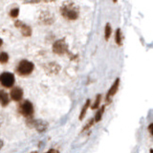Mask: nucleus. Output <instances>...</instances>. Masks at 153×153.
<instances>
[{"label":"nucleus","mask_w":153,"mask_h":153,"mask_svg":"<svg viewBox=\"0 0 153 153\" xmlns=\"http://www.w3.org/2000/svg\"><path fill=\"white\" fill-rule=\"evenodd\" d=\"M61 16L68 21H75L79 17V7L73 1H65L59 8Z\"/></svg>","instance_id":"f257e3e1"},{"label":"nucleus","mask_w":153,"mask_h":153,"mask_svg":"<svg viewBox=\"0 0 153 153\" xmlns=\"http://www.w3.org/2000/svg\"><path fill=\"white\" fill-rule=\"evenodd\" d=\"M33 70H35V64H33V62L27 59H22L19 61V63L17 64L16 68V74L21 76H26L31 75L33 72Z\"/></svg>","instance_id":"f03ea898"},{"label":"nucleus","mask_w":153,"mask_h":153,"mask_svg":"<svg viewBox=\"0 0 153 153\" xmlns=\"http://www.w3.org/2000/svg\"><path fill=\"white\" fill-rule=\"evenodd\" d=\"M53 53L59 56H64L68 55L69 49H68V44L65 40V38H61V39H57L54 42V44L52 46Z\"/></svg>","instance_id":"7ed1b4c3"},{"label":"nucleus","mask_w":153,"mask_h":153,"mask_svg":"<svg viewBox=\"0 0 153 153\" xmlns=\"http://www.w3.org/2000/svg\"><path fill=\"white\" fill-rule=\"evenodd\" d=\"M27 126L31 128H36L37 132L43 133L47 130L48 123H46L43 120H35L33 118H28L27 120Z\"/></svg>","instance_id":"20e7f679"},{"label":"nucleus","mask_w":153,"mask_h":153,"mask_svg":"<svg viewBox=\"0 0 153 153\" xmlns=\"http://www.w3.org/2000/svg\"><path fill=\"white\" fill-rule=\"evenodd\" d=\"M16 82L14 75L11 72H3L0 74V84L5 88H12Z\"/></svg>","instance_id":"39448f33"},{"label":"nucleus","mask_w":153,"mask_h":153,"mask_svg":"<svg viewBox=\"0 0 153 153\" xmlns=\"http://www.w3.org/2000/svg\"><path fill=\"white\" fill-rule=\"evenodd\" d=\"M18 111L23 117L32 118L33 115V105L30 100H24V102L19 105Z\"/></svg>","instance_id":"423d86ee"},{"label":"nucleus","mask_w":153,"mask_h":153,"mask_svg":"<svg viewBox=\"0 0 153 153\" xmlns=\"http://www.w3.org/2000/svg\"><path fill=\"white\" fill-rule=\"evenodd\" d=\"M14 27L19 29V31H20L21 33V35L23 36H25V37H30L32 36V33H33V30H32V28L27 25L26 23H24L22 22L21 20H18V19H16V21H14Z\"/></svg>","instance_id":"0eeeda50"},{"label":"nucleus","mask_w":153,"mask_h":153,"mask_svg":"<svg viewBox=\"0 0 153 153\" xmlns=\"http://www.w3.org/2000/svg\"><path fill=\"white\" fill-rule=\"evenodd\" d=\"M119 86H120V79H116V80L114 81L113 84L111 85V87L109 88L108 92L106 94V98H105V102H106V103H110L112 100V98L114 97L115 95H116V93L118 92V89H119Z\"/></svg>","instance_id":"6e6552de"},{"label":"nucleus","mask_w":153,"mask_h":153,"mask_svg":"<svg viewBox=\"0 0 153 153\" xmlns=\"http://www.w3.org/2000/svg\"><path fill=\"white\" fill-rule=\"evenodd\" d=\"M39 21L44 24V25H51V24L55 21V17L53 16V13L50 12H42L39 16Z\"/></svg>","instance_id":"1a4fd4ad"},{"label":"nucleus","mask_w":153,"mask_h":153,"mask_svg":"<svg viewBox=\"0 0 153 153\" xmlns=\"http://www.w3.org/2000/svg\"><path fill=\"white\" fill-rule=\"evenodd\" d=\"M10 97L13 100L14 102H20V100L23 99V90L22 88L18 87H13L12 90H11V93H10Z\"/></svg>","instance_id":"9d476101"},{"label":"nucleus","mask_w":153,"mask_h":153,"mask_svg":"<svg viewBox=\"0 0 153 153\" xmlns=\"http://www.w3.org/2000/svg\"><path fill=\"white\" fill-rule=\"evenodd\" d=\"M45 72L49 75H56L60 71V66L56 62H50L47 63L44 67Z\"/></svg>","instance_id":"9b49d317"},{"label":"nucleus","mask_w":153,"mask_h":153,"mask_svg":"<svg viewBox=\"0 0 153 153\" xmlns=\"http://www.w3.org/2000/svg\"><path fill=\"white\" fill-rule=\"evenodd\" d=\"M10 102V98L9 95L6 91H4L2 89H0V104L3 107H6Z\"/></svg>","instance_id":"f8f14e48"},{"label":"nucleus","mask_w":153,"mask_h":153,"mask_svg":"<svg viewBox=\"0 0 153 153\" xmlns=\"http://www.w3.org/2000/svg\"><path fill=\"white\" fill-rule=\"evenodd\" d=\"M123 41V35L122 33L121 28H118L116 32H115V42L118 46H122Z\"/></svg>","instance_id":"ddd939ff"},{"label":"nucleus","mask_w":153,"mask_h":153,"mask_svg":"<svg viewBox=\"0 0 153 153\" xmlns=\"http://www.w3.org/2000/svg\"><path fill=\"white\" fill-rule=\"evenodd\" d=\"M90 104H91V100L88 99L85 102L84 105L82 106V108H81V111H80V114H79V121H82V120L84 119L85 115H86V112H87L88 108L90 107Z\"/></svg>","instance_id":"4468645a"},{"label":"nucleus","mask_w":153,"mask_h":153,"mask_svg":"<svg viewBox=\"0 0 153 153\" xmlns=\"http://www.w3.org/2000/svg\"><path fill=\"white\" fill-rule=\"evenodd\" d=\"M112 35V27L110 25V23H106L105 24V28H104V38L105 40L108 41L110 39Z\"/></svg>","instance_id":"2eb2a0df"},{"label":"nucleus","mask_w":153,"mask_h":153,"mask_svg":"<svg viewBox=\"0 0 153 153\" xmlns=\"http://www.w3.org/2000/svg\"><path fill=\"white\" fill-rule=\"evenodd\" d=\"M104 110H105V105H102V106L98 110V112L96 113L95 118H94L95 123H99V122L102 121V116H103V113H104Z\"/></svg>","instance_id":"dca6fc26"},{"label":"nucleus","mask_w":153,"mask_h":153,"mask_svg":"<svg viewBox=\"0 0 153 153\" xmlns=\"http://www.w3.org/2000/svg\"><path fill=\"white\" fill-rule=\"evenodd\" d=\"M100 100H102V95L98 94L96 96V100H95V102L91 105V108L92 109H98L100 108Z\"/></svg>","instance_id":"f3484780"},{"label":"nucleus","mask_w":153,"mask_h":153,"mask_svg":"<svg viewBox=\"0 0 153 153\" xmlns=\"http://www.w3.org/2000/svg\"><path fill=\"white\" fill-rule=\"evenodd\" d=\"M9 61V55L7 52H1L0 53V63L6 64Z\"/></svg>","instance_id":"a211bd4d"},{"label":"nucleus","mask_w":153,"mask_h":153,"mask_svg":"<svg viewBox=\"0 0 153 153\" xmlns=\"http://www.w3.org/2000/svg\"><path fill=\"white\" fill-rule=\"evenodd\" d=\"M10 16H11L12 18H17V16H19V8L17 7H14L13 9L10 10Z\"/></svg>","instance_id":"6ab92c4d"},{"label":"nucleus","mask_w":153,"mask_h":153,"mask_svg":"<svg viewBox=\"0 0 153 153\" xmlns=\"http://www.w3.org/2000/svg\"><path fill=\"white\" fill-rule=\"evenodd\" d=\"M94 123H95V120L93 119V118H91L89 121L87 122V123L85 124L84 126V127L82 128V132H84V131H87L88 129H90L91 127H92L93 126H94Z\"/></svg>","instance_id":"aec40b11"},{"label":"nucleus","mask_w":153,"mask_h":153,"mask_svg":"<svg viewBox=\"0 0 153 153\" xmlns=\"http://www.w3.org/2000/svg\"><path fill=\"white\" fill-rule=\"evenodd\" d=\"M40 0H25V2L26 3H33V4H35V3H38Z\"/></svg>","instance_id":"412c9836"},{"label":"nucleus","mask_w":153,"mask_h":153,"mask_svg":"<svg viewBox=\"0 0 153 153\" xmlns=\"http://www.w3.org/2000/svg\"><path fill=\"white\" fill-rule=\"evenodd\" d=\"M152 126H153V123H150L147 127L148 131H149V133H150V135H152Z\"/></svg>","instance_id":"4be33fe9"},{"label":"nucleus","mask_w":153,"mask_h":153,"mask_svg":"<svg viewBox=\"0 0 153 153\" xmlns=\"http://www.w3.org/2000/svg\"><path fill=\"white\" fill-rule=\"evenodd\" d=\"M48 153H59V150H56V149H50L49 151H48Z\"/></svg>","instance_id":"5701e85b"},{"label":"nucleus","mask_w":153,"mask_h":153,"mask_svg":"<svg viewBox=\"0 0 153 153\" xmlns=\"http://www.w3.org/2000/svg\"><path fill=\"white\" fill-rule=\"evenodd\" d=\"M42 1L47 2V3H50V2H55V1H56V0H42Z\"/></svg>","instance_id":"b1692460"},{"label":"nucleus","mask_w":153,"mask_h":153,"mask_svg":"<svg viewBox=\"0 0 153 153\" xmlns=\"http://www.w3.org/2000/svg\"><path fill=\"white\" fill-rule=\"evenodd\" d=\"M3 145H4V143H3V141H2V140H0V150H1V148L3 147Z\"/></svg>","instance_id":"393cba45"},{"label":"nucleus","mask_w":153,"mask_h":153,"mask_svg":"<svg viewBox=\"0 0 153 153\" xmlns=\"http://www.w3.org/2000/svg\"><path fill=\"white\" fill-rule=\"evenodd\" d=\"M3 45V39L2 38H0V47H1Z\"/></svg>","instance_id":"a878e982"},{"label":"nucleus","mask_w":153,"mask_h":153,"mask_svg":"<svg viewBox=\"0 0 153 153\" xmlns=\"http://www.w3.org/2000/svg\"><path fill=\"white\" fill-rule=\"evenodd\" d=\"M1 124H2V117L0 116V126H1Z\"/></svg>","instance_id":"bb28decb"},{"label":"nucleus","mask_w":153,"mask_h":153,"mask_svg":"<svg viewBox=\"0 0 153 153\" xmlns=\"http://www.w3.org/2000/svg\"><path fill=\"white\" fill-rule=\"evenodd\" d=\"M113 2H114V3H117V2H118V0H113Z\"/></svg>","instance_id":"cd10ccee"},{"label":"nucleus","mask_w":153,"mask_h":153,"mask_svg":"<svg viewBox=\"0 0 153 153\" xmlns=\"http://www.w3.org/2000/svg\"><path fill=\"white\" fill-rule=\"evenodd\" d=\"M31 153H38L37 151H33V152H31Z\"/></svg>","instance_id":"c85d7f7f"}]
</instances>
